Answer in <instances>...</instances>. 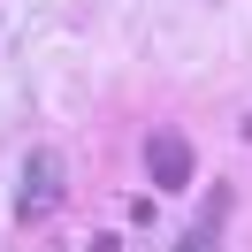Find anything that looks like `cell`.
Wrapping results in <instances>:
<instances>
[{
    "label": "cell",
    "instance_id": "obj_1",
    "mask_svg": "<svg viewBox=\"0 0 252 252\" xmlns=\"http://www.w3.org/2000/svg\"><path fill=\"white\" fill-rule=\"evenodd\" d=\"M62 153H31L23 160V184H16V221H46L54 206H62Z\"/></svg>",
    "mask_w": 252,
    "mask_h": 252
},
{
    "label": "cell",
    "instance_id": "obj_2",
    "mask_svg": "<svg viewBox=\"0 0 252 252\" xmlns=\"http://www.w3.org/2000/svg\"><path fill=\"white\" fill-rule=\"evenodd\" d=\"M145 168H153L160 191H184L191 184V145L176 138V130H153V138H145Z\"/></svg>",
    "mask_w": 252,
    "mask_h": 252
}]
</instances>
